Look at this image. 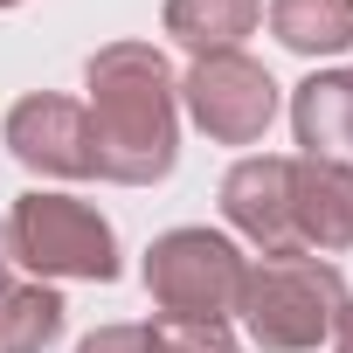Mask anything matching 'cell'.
Masks as SVG:
<instances>
[{
  "label": "cell",
  "mask_w": 353,
  "mask_h": 353,
  "mask_svg": "<svg viewBox=\"0 0 353 353\" xmlns=\"http://www.w3.org/2000/svg\"><path fill=\"white\" fill-rule=\"evenodd\" d=\"M166 35L194 49V56H222L236 49L256 21H263V0H166Z\"/></svg>",
  "instance_id": "obj_10"
},
{
  "label": "cell",
  "mask_w": 353,
  "mask_h": 353,
  "mask_svg": "<svg viewBox=\"0 0 353 353\" xmlns=\"http://www.w3.org/2000/svg\"><path fill=\"white\" fill-rule=\"evenodd\" d=\"M159 353H243L229 325L208 319H159Z\"/></svg>",
  "instance_id": "obj_13"
},
{
  "label": "cell",
  "mask_w": 353,
  "mask_h": 353,
  "mask_svg": "<svg viewBox=\"0 0 353 353\" xmlns=\"http://www.w3.org/2000/svg\"><path fill=\"white\" fill-rule=\"evenodd\" d=\"M291 229L305 256L353 250V166L346 159H291Z\"/></svg>",
  "instance_id": "obj_8"
},
{
  "label": "cell",
  "mask_w": 353,
  "mask_h": 353,
  "mask_svg": "<svg viewBox=\"0 0 353 353\" xmlns=\"http://www.w3.org/2000/svg\"><path fill=\"white\" fill-rule=\"evenodd\" d=\"M291 132H298L305 159L353 166V70H312L291 90Z\"/></svg>",
  "instance_id": "obj_9"
},
{
  "label": "cell",
  "mask_w": 353,
  "mask_h": 353,
  "mask_svg": "<svg viewBox=\"0 0 353 353\" xmlns=\"http://www.w3.org/2000/svg\"><path fill=\"white\" fill-rule=\"evenodd\" d=\"M181 104L215 145H256L277 118V77L243 49L194 56V70L181 77Z\"/></svg>",
  "instance_id": "obj_5"
},
{
  "label": "cell",
  "mask_w": 353,
  "mask_h": 353,
  "mask_svg": "<svg viewBox=\"0 0 353 353\" xmlns=\"http://www.w3.org/2000/svg\"><path fill=\"white\" fill-rule=\"evenodd\" d=\"M0 284H8V256H0Z\"/></svg>",
  "instance_id": "obj_16"
},
{
  "label": "cell",
  "mask_w": 353,
  "mask_h": 353,
  "mask_svg": "<svg viewBox=\"0 0 353 353\" xmlns=\"http://www.w3.org/2000/svg\"><path fill=\"white\" fill-rule=\"evenodd\" d=\"M8 152L28 173H49V181H90L97 173V145H90V111L70 97H21L8 111Z\"/></svg>",
  "instance_id": "obj_6"
},
{
  "label": "cell",
  "mask_w": 353,
  "mask_h": 353,
  "mask_svg": "<svg viewBox=\"0 0 353 353\" xmlns=\"http://www.w3.org/2000/svg\"><path fill=\"white\" fill-rule=\"evenodd\" d=\"M0 8H21V0H0Z\"/></svg>",
  "instance_id": "obj_17"
},
{
  "label": "cell",
  "mask_w": 353,
  "mask_h": 353,
  "mask_svg": "<svg viewBox=\"0 0 353 353\" xmlns=\"http://www.w3.org/2000/svg\"><path fill=\"white\" fill-rule=\"evenodd\" d=\"M243 277H250V256L222 229H166L145 250V291L166 319L229 325L243 305Z\"/></svg>",
  "instance_id": "obj_4"
},
{
  "label": "cell",
  "mask_w": 353,
  "mask_h": 353,
  "mask_svg": "<svg viewBox=\"0 0 353 353\" xmlns=\"http://www.w3.org/2000/svg\"><path fill=\"white\" fill-rule=\"evenodd\" d=\"M270 35L291 56H339L353 49V0H270Z\"/></svg>",
  "instance_id": "obj_11"
},
{
  "label": "cell",
  "mask_w": 353,
  "mask_h": 353,
  "mask_svg": "<svg viewBox=\"0 0 353 353\" xmlns=\"http://www.w3.org/2000/svg\"><path fill=\"white\" fill-rule=\"evenodd\" d=\"M332 353H353V298H346V312H339V325H332Z\"/></svg>",
  "instance_id": "obj_15"
},
{
  "label": "cell",
  "mask_w": 353,
  "mask_h": 353,
  "mask_svg": "<svg viewBox=\"0 0 353 353\" xmlns=\"http://www.w3.org/2000/svg\"><path fill=\"white\" fill-rule=\"evenodd\" d=\"M63 298L49 284H0V353H42L63 332Z\"/></svg>",
  "instance_id": "obj_12"
},
{
  "label": "cell",
  "mask_w": 353,
  "mask_h": 353,
  "mask_svg": "<svg viewBox=\"0 0 353 353\" xmlns=\"http://www.w3.org/2000/svg\"><path fill=\"white\" fill-rule=\"evenodd\" d=\"M346 312V277L325 256H263L243 277V332L263 353H312L319 339H332Z\"/></svg>",
  "instance_id": "obj_2"
},
{
  "label": "cell",
  "mask_w": 353,
  "mask_h": 353,
  "mask_svg": "<svg viewBox=\"0 0 353 353\" xmlns=\"http://www.w3.org/2000/svg\"><path fill=\"white\" fill-rule=\"evenodd\" d=\"M222 215L263 256H305L291 229V159L284 152H250L222 173Z\"/></svg>",
  "instance_id": "obj_7"
},
{
  "label": "cell",
  "mask_w": 353,
  "mask_h": 353,
  "mask_svg": "<svg viewBox=\"0 0 353 353\" xmlns=\"http://www.w3.org/2000/svg\"><path fill=\"white\" fill-rule=\"evenodd\" d=\"M77 353H159V325H97L77 339Z\"/></svg>",
  "instance_id": "obj_14"
},
{
  "label": "cell",
  "mask_w": 353,
  "mask_h": 353,
  "mask_svg": "<svg viewBox=\"0 0 353 353\" xmlns=\"http://www.w3.org/2000/svg\"><path fill=\"white\" fill-rule=\"evenodd\" d=\"M97 181L152 188L181 159V77L152 42H104L83 70Z\"/></svg>",
  "instance_id": "obj_1"
},
{
  "label": "cell",
  "mask_w": 353,
  "mask_h": 353,
  "mask_svg": "<svg viewBox=\"0 0 353 353\" xmlns=\"http://www.w3.org/2000/svg\"><path fill=\"white\" fill-rule=\"evenodd\" d=\"M0 256L28 263L35 284H49V277L111 284L118 277V236L77 194H21L8 208V229H0Z\"/></svg>",
  "instance_id": "obj_3"
}]
</instances>
